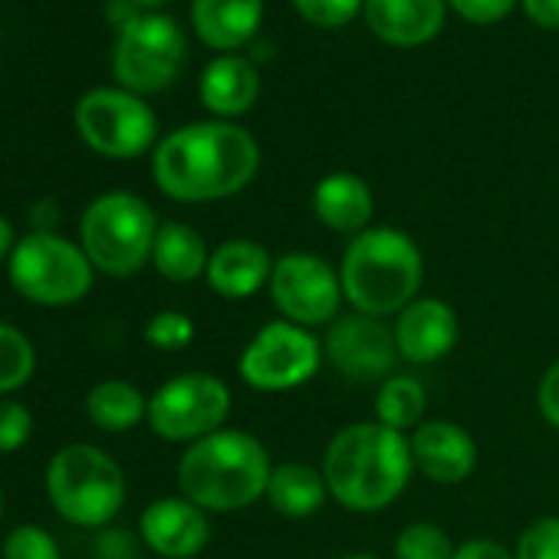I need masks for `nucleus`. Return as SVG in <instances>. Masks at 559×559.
<instances>
[{
	"label": "nucleus",
	"mask_w": 559,
	"mask_h": 559,
	"mask_svg": "<svg viewBox=\"0 0 559 559\" xmlns=\"http://www.w3.org/2000/svg\"><path fill=\"white\" fill-rule=\"evenodd\" d=\"M516 0H451V8L471 24H497L513 11Z\"/></svg>",
	"instance_id": "473e14b6"
},
{
	"label": "nucleus",
	"mask_w": 559,
	"mask_h": 559,
	"mask_svg": "<svg viewBox=\"0 0 559 559\" xmlns=\"http://www.w3.org/2000/svg\"><path fill=\"white\" fill-rule=\"evenodd\" d=\"M194 340V320L181 310H158L145 326V343L162 353H178L191 346Z\"/></svg>",
	"instance_id": "c85d7f7f"
},
{
	"label": "nucleus",
	"mask_w": 559,
	"mask_h": 559,
	"mask_svg": "<svg viewBox=\"0 0 559 559\" xmlns=\"http://www.w3.org/2000/svg\"><path fill=\"white\" fill-rule=\"evenodd\" d=\"M31 431H34L31 408L14 399H0V454L21 451L31 441Z\"/></svg>",
	"instance_id": "7c9ffc66"
},
{
	"label": "nucleus",
	"mask_w": 559,
	"mask_h": 559,
	"mask_svg": "<svg viewBox=\"0 0 559 559\" xmlns=\"http://www.w3.org/2000/svg\"><path fill=\"white\" fill-rule=\"evenodd\" d=\"M47 493L53 510L73 523L103 530L112 526L126 503V474L112 454L96 444H67L50 457L47 467Z\"/></svg>",
	"instance_id": "39448f33"
},
{
	"label": "nucleus",
	"mask_w": 559,
	"mask_h": 559,
	"mask_svg": "<svg viewBox=\"0 0 559 559\" xmlns=\"http://www.w3.org/2000/svg\"><path fill=\"white\" fill-rule=\"evenodd\" d=\"M376 37L395 47H421L444 24V0H366Z\"/></svg>",
	"instance_id": "6ab92c4d"
},
{
	"label": "nucleus",
	"mask_w": 559,
	"mask_h": 559,
	"mask_svg": "<svg viewBox=\"0 0 559 559\" xmlns=\"http://www.w3.org/2000/svg\"><path fill=\"white\" fill-rule=\"evenodd\" d=\"M536 405H539L543 421L559 431V359L543 372L539 389H536Z\"/></svg>",
	"instance_id": "f704fd0d"
},
{
	"label": "nucleus",
	"mask_w": 559,
	"mask_h": 559,
	"mask_svg": "<svg viewBox=\"0 0 559 559\" xmlns=\"http://www.w3.org/2000/svg\"><path fill=\"white\" fill-rule=\"evenodd\" d=\"M135 4H142V8H158V4H165V0H135Z\"/></svg>",
	"instance_id": "ea45409f"
},
{
	"label": "nucleus",
	"mask_w": 559,
	"mask_h": 559,
	"mask_svg": "<svg viewBox=\"0 0 559 559\" xmlns=\"http://www.w3.org/2000/svg\"><path fill=\"white\" fill-rule=\"evenodd\" d=\"M320 471L340 507L353 513H379L405 493L415 461L408 435L379 421H356L333 435Z\"/></svg>",
	"instance_id": "f03ea898"
},
{
	"label": "nucleus",
	"mask_w": 559,
	"mask_h": 559,
	"mask_svg": "<svg viewBox=\"0 0 559 559\" xmlns=\"http://www.w3.org/2000/svg\"><path fill=\"white\" fill-rule=\"evenodd\" d=\"M343 297L356 313L399 317L421 297L425 253L399 227H369L356 234L340 260Z\"/></svg>",
	"instance_id": "7ed1b4c3"
},
{
	"label": "nucleus",
	"mask_w": 559,
	"mask_h": 559,
	"mask_svg": "<svg viewBox=\"0 0 559 559\" xmlns=\"http://www.w3.org/2000/svg\"><path fill=\"white\" fill-rule=\"evenodd\" d=\"M399 356L408 366H435L457 346V313L438 297H418L395 317Z\"/></svg>",
	"instance_id": "dca6fc26"
},
{
	"label": "nucleus",
	"mask_w": 559,
	"mask_h": 559,
	"mask_svg": "<svg viewBox=\"0 0 559 559\" xmlns=\"http://www.w3.org/2000/svg\"><path fill=\"white\" fill-rule=\"evenodd\" d=\"M523 8L539 27H559V0H523Z\"/></svg>",
	"instance_id": "e433bc0d"
},
{
	"label": "nucleus",
	"mask_w": 559,
	"mask_h": 559,
	"mask_svg": "<svg viewBox=\"0 0 559 559\" xmlns=\"http://www.w3.org/2000/svg\"><path fill=\"white\" fill-rule=\"evenodd\" d=\"M83 142L106 158H139L158 135L155 112L129 90H93L76 106Z\"/></svg>",
	"instance_id": "9b49d317"
},
{
	"label": "nucleus",
	"mask_w": 559,
	"mask_h": 559,
	"mask_svg": "<svg viewBox=\"0 0 559 559\" xmlns=\"http://www.w3.org/2000/svg\"><path fill=\"white\" fill-rule=\"evenodd\" d=\"M139 536L162 559H198L211 543V520L207 510L191 503L185 493L158 497L142 510Z\"/></svg>",
	"instance_id": "4468645a"
},
{
	"label": "nucleus",
	"mask_w": 559,
	"mask_h": 559,
	"mask_svg": "<svg viewBox=\"0 0 559 559\" xmlns=\"http://www.w3.org/2000/svg\"><path fill=\"white\" fill-rule=\"evenodd\" d=\"M96 556L99 559H139V539L122 526H103L96 536Z\"/></svg>",
	"instance_id": "72a5a7b5"
},
{
	"label": "nucleus",
	"mask_w": 559,
	"mask_h": 559,
	"mask_svg": "<svg viewBox=\"0 0 559 559\" xmlns=\"http://www.w3.org/2000/svg\"><path fill=\"white\" fill-rule=\"evenodd\" d=\"M273 461L266 448L237 428H221L194 444L178 461L181 493L207 513H237L266 497Z\"/></svg>",
	"instance_id": "20e7f679"
},
{
	"label": "nucleus",
	"mask_w": 559,
	"mask_h": 559,
	"mask_svg": "<svg viewBox=\"0 0 559 559\" xmlns=\"http://www.w3.org/2000/svg\"><path fill=\"white\" fill-rule=\"evenodd\" d=\"M323 343L313 330L287 320H273L253 333L237 359L240 379L253 392H294L307 385L323 366Z\"/></svg>",
	"instance_id": "6e6552de"
},
{
	"label": "nucleus",
	"mask_w": 559,
	"mask_h": 559,
	"mask_svg": "<svg viewBox=\"0 0 559 559\" xmlns=\"http://www.w3.org/2000/svg\"><path fill=\"white\" fill-rule=\"evenodd\" d=\"M207 260H211V250L191 224L165 221L158 227L155 247H152V266L165 280H171V284H191V280L207 273Z\"/></svg>",
	"instance_id": "4be33fe9"
},
{
	"label": "nucleus",
	"mask_w": 559,
	"mask_h": 559,
	"mask_svg": "<svg viewBox=\"0 0 559 559\" xmlns=\"http://www.w3.org/2000/svg\"><path fill=\"white\" fill-rule=\"evenodd\" d=\"M408 444H412L415 471L425 474L431 484L441 487L464 484L477 467V441L457 421H444V418L421 421L408 435Z\"/></svg>",
	"instance_id": "2eb2a0df"
},
{
	"label": "nucleus",
	"mask_w": 559,
	"mask_h": 559,
	"mask_svg": "<svg viewBox=\"0 0 559 559\" xmlns=\"http://www.w3.org/2000/svg\"><path fill=\"white\" fill-rule=\"evenodd\" d=\"M297 11L310 21V24H320V27H340V24H349L362 0H294Z\"/></svg>",
	"instance_id": "2f4dec72"
},
{
	"label": "nucleus",
	"mask_w": 559,
	"mask_h": 559,
	"mask_svg": "<svg viewBox=\"0 0 559 559\" xmlns=\"http://www.w3.org/2000/svg\"><path fill=\"white\" fill-rule=\"evenodd\" d=\"M86 415L96 428L109 435H122L148 421V399L122 379H106L90 389L86 395Z\"/></svg>",
	"instance_id": "b1692460"
},
{
	"label": "nucleus",
	"mask_w": 559,
	"mask_h": 559,
	"mask_svg": "<svg viewBox=\"0 0 559 559\" xmlns=\"http://www.w3.org/2000/svg\"><path fill=\"white\" fill-rule=\"evenodd\" d=\"M454 559H516V556L497 539H467L457 546Z\"/></svg>",
	"instance_id": "c9c22d12"
},
{
	"label": "nucleus",
	"mask_w": 559,
	"mask_h": 559,
	"mask_svg": "<svg viewBox=\"0 0 559 559\" xmlns=\"http://www.w3.org/2000/svg\"><path fill=\"white\" fill-rule=\"evenodd\" d=\"M343 559H379V556H369V552H349V556H343Z\"/></svg>",
	"instance_id": "a19ab883"
},
{
	"label": "nucleus",
	"mask_w": 559,
	"mask_h": 559,
	"mask_svg": "<svg viewBox=\"0 0 559 559\" xmlns=\"http://www.w3.org/2000/svg\"><path fill=\"white\" fill-rule=\"evenodd\" d=\"M4 559H60V543L40 523H21L4 536Z\"/></svg>",
	"instance_id": "cd10ccee"
},
{
	"label": "nucleus",
	"mask_w": 559,
	"mask_h": 559,
	"mask_svg": "<svg viewBox=\"0 0 559 559\" xmlns=\"http://www.w3.org/2000/svg\"><path fill=\"white\" fill-rule=\"evenodd\" d=\"M34 369H37L34 343L17 326L0 323V395L24 389L34 379Z\"/></svg>",
	"instance_id": "a878e982"
},
{
	"label": "nucleus",
	"mask_w": 559,
	"mask_h": 559,
	"mask_svg": "<svg viewBox=\"0 0 559 559\" xmlns=\"http://www.w3.org/2000/svg\"><path fill=\"white\" fill-rule=\"evenodd\" d=\"M260 168L253 135L230 122H194L165 135L152 155L155 185L185 204L224 201L243 191Z\"/></svg>",
	"instance_id": "f257e3e1"
},
{
	"label": "nucleus",
	"mask_w": 559,
	"mask_h": 559,
	"mask_svg": "<svg viewBox=\"0 0 559 559\" xmlns=\"http://www.w3.org/2000/svg\"><path fill=\"white\" fill-rule=\"evenodd\" d=\"M158 227L162 224L155 211L139 194L109 191L86 207L80 221V240L99 273L132 276L152 260Z\"/></svg>",
	"instance_id": "423d86ee"
},
{
	"label": "nucleus",
	"mask_w": 559,
	"mask_h": 559,
	"mask_svg": "<svg viewBox=\"0 0 559 559\" xmlns=\"http://www.w3.org/2000/svg\"><path fill=\"white\" fill-rule=\"evenodd\" d=\"M330 497L326 477L320 467L304 461H284L273 464L270 484H266V503L287 520H307L323 510Z\"/></svg>",
	"instance_id": "aec40b11"
},
{
	"label": "nucleus",
	"mask_w": 559,
	"mask_h": 559,
	"mask_svg": "<svg viewBox=\"0 0 559 559\" xmlns=\"http://www.w3.org/2000/svg\"><path fill=\"white\" fill-rule=\"evenodd\" d=\"M260 14L263 0H194L191 4L198 37L217 50L247 44L260 27Z\"/></svg>",
	"instance_id": "412c9836"
},
{
	"label": "nucleus",
	"mask_w": 559,
	"mask_h": 559,
	"mask_svg": "<svg viewBox=\"0 0 559 559\" xmlns=\"http://www.w3.org/2000/svg\"><path fill=\"white\" fill-rule=\"evenodd\" d=\"M93 273L83 243L60 237L57 230H34L17 240L8 276L11 287L37 307H73L93 290Z\"/></svg>",
	"instance_id": "0eeeda50"
},
{
	"label": "nucleus",
	"mask_w": 559,
	"mask_h": 559,
	"mask_svg": "<svg viewBox=\"0 0 559 559\" xmlns=\"http://www.w3.org/2000/svg\"><path fill=\"white\" fill-rule=\"evenodd\" d=\"M313 214L336 234H362L372 224L376 198L372 188L353 171H333L313 188Z\"/></svg>",
	"instance_id": "a211bd4d"
},
{
	"label": "nucleus",
	"mask_w": 559,
	"mask_h": 559,
	"mask_svg": "<svg viewBox=\"0 0 559 559\" xmlns=\"http://www.w3.org/2000/svg\"><path fill=\"white\" fill-rule=\"evenodd\" d=\"M14 247H17V237H14V224L0 214V263H8L11 260V253H14Z\"/></svg>",
	"instance_id": "4c0bfd02"
},
{
	"label": "nucleus",
	"mask_w": 559,
	"mask_h": 559,
	"mask_svg": "<svg viewBox=\"0 0 559 559\" xmlns=\"http://www.w3.org/2000/svg\"><path fill=\"white\" fill-rule=\"evenodd\" d=\"M57 224V207L47 201V204H37L34 207V230H53Z\"/></svg>",
	"instance_id": "58836bf2"
},
{
	"label": "nucleus",
	"mask_w": 559,
	"mask_h": 559,
	"mask_svg": "<svg viewBox=\"0 0 559 559\" xmlns=\"http://www.w3.org/2000/svg\"><path fill=\"white\" fill-rule=\"evenodd\" d=\"M425 408H428V392L415 376L395 372L385 382H379V392H376V421L379 425L412 435L425 421Z\"/></svg>",
	"instance_id": "393cba45"
},
{
	"label": "nucleus",
	"mask_w": 559,
	"mask_h": 559,
	"mask_svg": "<svg viewBox=\"0 0 559 559\" xmlns=\"http://www.w3.org/2000/svg\"><path fill=\"white\" fill-rule=\"evenodd\" d=\"M323 356L340 376L353 382H385L389 376H395V366L402 359L395 330L385 320L356 310L326 326Z\"/></svg>",
	"instance_id": "ddd939ff"
},
{
	"label": "nucleus",
	"mask_w": 559,
	"mask_h": 559,
	"mask_svg": "<svg viewBox=\"0 0 559 559\" xmlns=\"http://www.w3.org/2000/svg\"><path fill=\"white\" fill-rule=\"evenodd\" d=\"M392 552H395V559H454L457 546L438 523L415 520L395 536Z\"/></svg>",
	"instance_id": "bb28decb"
},
{
	"label": "nucleus",
	"mask_w": 559,
	"mask_h": 559,
	"mask_svg": "<svg viewBox=\"0 0 559 559\" xmlns=\"http://www.w3.org/2000/svg\"><path fill=\"white\" fill-rule=\"evenodd\" d=\"M230 389L211 372H185L158 385L148 399V428L165 441H201L224 428Z\"/></svg>",
	"instance_id": "9d476101"
},
{
	"label": "nucleus",
	"mask_w": 559,
	"mask_h": 559,
	"mask_svg": "<svg viewBox=\"0 0 559 559\" xmlns=\"http://www.w3.org/2000/svg\"><path fill=\"white\" fill-rule=\"evenodd\" d=\"M0 516H4V493H0Z\"/></svg>",
	"instance_id": "79ce46f5"
},
{
	"label": "nucleus",
	"mask_w": 559,
	"mask_h": 559,
	"mask_svg": "<svg viewBox=\"0 0 559 559\" xmlns=\"http://www.w3.org/2000/svg\"><path fill=\"white\" fill-rule=\"evenodd\" d=\"M185 63V37L168 17H135L119 31L112 73L129 93H158Z\"/></svg>",
	"instance_id": "f8f14e48"
},
{
	"label": "nucleus",
	"mask_w": 559,
	"mask_h": 559,
	"mask_svg": "<svg viewBox=\"0 0 559 559\" xmlns=\"http://www.w3.org/2000/svg\"><path fill=\"white\" fill-rule=\"evenodd\" d=\"M516 559H559V516H539L523 526L516 546Z\"/></svg>",
	"instance_id": "c756f323"
},
{
	"label": "nucleus",
	"mask_w": 559,
	"mask_h": 559,
	"mask_svg": "<svg viewBox=\"0 0 559 559\" xmlns=\"http://www.w3.org/2000/svg\"><path fill=\"white\" fill-rule=\"evenodd\" d=\"M266 290L276 313L304 330L330 326L333 320L343 317L340 310L346 297H343L340 266H333L317 253L294 250L276 257Z\"/></svg>",
	"instance_id": "1a4fd4ad"
},
{
	"label": "nucleus",
	"mask_w": 559,
	"mask_h": 559,
	"mask_svg": "<svg viewBox=\"0 0 559 559\" xmlns=\"http://www.w3.org/2000/svg\"><path fill=\"white\" fill-rule=\"evenodd\" d=\"M273 253L250 240V237H230L211 250L207 260V287L224 297V300H250L263 287H270V273H273Z\"/></svg>",
	"instance_id": "f3484780"
},
{
	"label": "nucleus",
	"mask_w": 559,
	"mask_h": 559,
	"mask_svg": "<svg viewBox=\"0 0 559 559\" xmlns=\"http://www.w3.org/2000/svg\"><path fill=\"white\" fill-rule=\"evenodd\" d=\"M260 76L250 60L221 57L201 76V103L217 116H240L257 103Z\"/></svg>",
	"instance_id": "5701e85b"
}]
</instances>
